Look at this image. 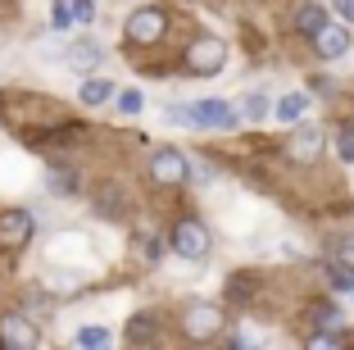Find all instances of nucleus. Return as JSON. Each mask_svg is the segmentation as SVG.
Segmentation results:
<instances>
[{
  "mask_svg": "<svg viewBox=\"0 0 354 350\" xmlns=\"http://www.w3.org/2000/svg\"><path fill=\"white\" fill-rule=\"evenodd\" d=\"M223 64H227V42H218V37H196L187 46V69L196 78H214V73H223Z\"/></svg>",
  "mask_w": 354,
  "mask_h": 350,
  "instance_id": "nucleus-1",
  "label": "nucleus"
},
{
  "mask_svg": "<svg viewBox=\"0 0 354 350\" xmlns=\"http://www.w3.org/2000/svg\"><path fill=\"white\" fill-rule=\"evenodd\" d=\"M236 119L241 114L227 100H196L187 110H177V123H191V128H236Z\"/></svg>",
  "mask_w": 354,
  "mask_h": 350,
  "instance_id": "nucleus-2",
  "label": "nucleus"
},
{
  "mask_svg": "<svg viewBox=\"0 0 354 350\" xmlns=\"http://www.w3.org/2000/svg\"><path fill=\"white\" fill-rule=\"evenodd\" d=\"M0 346L5 350H37L41 346V328L28 319V314H0Z\"/></svg>",
  "mask_w": 354,
  "mask_h": 350,
  "instance_id": "nucleus-3",
  "label": "nucleus"
},
{
  "mask_svg": "<svg viewBox=\"0 0 354 350\" xmlns=\"http://www.w3.org/2000/svg\"><path fill=\"white\" fill-rule=\"evenodd\" d=\"M150 177H155L159 186H177V182H187V177H191L187 155H182V150H173V146L155 150V155H150Z\"/></svg>",
  "mask_w": 354,
  "mask_h": 350,
  "instance_id": "nucleus-4",
  "label": "nucleus"
},
{
  "mask_svg": "<svg viewBox=\"0 0 354 350\" xmlns=\"http://www.w3.org/2000/svg\"><path fill=\"white\" fill-rule=\"evenodd\" d=\"M182 332H187L191 341H214L223 332V309L218 305H191L187 314H182Z\"/></svg>",
  "mask_w": 354,
  "mask_h": 350,
  "instance_id": "nucleus-5",
  "label": "nucleus"
},
{
  "mask_svg": "<svg viewBox=\"0 0 354 350\" xmlns=\"http://www.w3.org/2000/svg\"><path fill=\"white\" fill-rule=\"evenodd\" d=\"M164 32H168V19L155 5H146V10H136L132 19H127V42L132 46H150V42H159Z\"/></svg>",
  "mask_w": 354,
  "mask_h": 350,
  "instance_id": "nucleus-6",
  "label": "nucleus"
},
{
  "mask_svg": "<svg viewBox=\"0 0 354 350\" xmlns=\"http://www.w3.org/2000/svg\"><path fill=\"white\" fill-rule=\"evenodd\" d=\"M173 250L182 259H205L209 255V232L200 227V218H182L173 227Z\"/></svg>",
  "mask_w": 354,
  "mask_h": 350,
  "instance_id": "nucleus-7",
  "label": "nucleus"
},
{
  "mask_svg": "<svg viewBox=\"0 0 354 350\" xmlns=\"http://www.w3.org/2000/svg\"><path fill=\"white\" fill-rule=\"evenodd\" d=\"M32 227H37V223H32L28 209H0V246H14V250L28 246Z\"/></svg>",
  "mask_w": 354,
  "mask_h": 350,
  "instance_id": "nucleus-8",
  "label": "nucleus"
},
{
  "mask_svg": "<svg viewBox=\"0 0 354 350\" xmlns=\"http://www.w3.org/2000/svg\"><path fill=\"white\" fill-rule=\"evenodd\" d=\"M286 155H291L295 164H309V159H318V155H323V132H318L313 123L295 128L291 141H286Z\"/></svg>",
  "mask_w": 354,
  "mask_h": 350,
  "instance_id": "nucleus-9",
  "label": "nucleus"
},
{
  "mask_svg": "<svg viewBox=\"0 0 354 350\" xmlns=\"http://www.w3.org/2000/svg\"><path fill=\"white\" fill-rule=\"evenodd\" d=\"M313 51L323 55V60H341V55L350 51V32H345L341 23H323V28L313 32Z\"/></svg>",
  "mask_w": 354,
  "mask_h": 350,
  "instance_id": "nucleus-10",
  "label": "nucleus"
},
{
  "mask_svg": "<svg viewBox=\"0 0 354 350\" xmlns=\"http://www.w3.org/2000/svg\"><path fill=\"white\" fill-rule=\"evenodd\" d=\"M309 332H341L345 328V319H341V309L336 305H327V300H318V305H309Z\"/></svg>",
  "mask_w": 354,
  "mask_h": 350,
  "instance_id": "nucleus-11",
  "label": "nucleus"
},
{
  "mask_svg": "<svg viewBox=\"0 0 354 350\" xmlns=\"http://www.w3.org/2000/svg\"><path fill=\"white\" fill-rule=\"evenodd\" d=\"M304 110H309V96H304V91H291V96H281V100H277V110H272V114H277L281 123H300Z\"/></svg>",
  "mask_w": 354,
  "mask_h": 350,
  "instance_id": "nucleus-12",
  "label": "nucleus"
},
{
  "mask_svg": "<svg viewBox=\"0 0 354 350\" xmlns=\"http://www.w3.org/2000/svg\"><path fill=\"white\" fill-rule=\"evenodd\" d=\"M64 60H68V69L86 73V69H95V64H100V46H95V42H77L73 51L64 55Z\"/></svg>",
  "mask_w": 354,
  "mask_h": 350,
  "instance_id": "nucleus-13",
  "label": "nucleus"
},
{
  "mask_svg": "<svg viewBox=\"0 0 354 350\" xmlns=\"http://www.w3.org/2000/svg\"><path fill=\"white\" fill-rule=\"evenodd\" d=\"M155 319H150V314H136L132 323H127V341H132V346H150V341H155Z\"/></svg>",
  "mask_w": 354,
  "mask_h": 350,
  "instance_id": "nucleus-14",
  "label": "nucleus"
},
{
  "mask_svg": "<svg viewBox=\"0 0 354 350\" xmlns=\"http://www.w3.org/2000/svg\"><path fill=\"white\" fill-rule=\"evenodd\" d=\"M109 96H114V87L104 82V78H86L82 91H77V100H82V105H104Z\"/></svg>",
  "mask_w": 354,
  "mask_h": 350,
  "instance_id": "nucleus-15",
  "label": "nucleus"
},
{
  "mask_svg": "<svg viewBox=\"0 0 354 350\" xmlns=\"http://www.w3.org/2000/svg\"><path fill=\"white\" fill-rule=\"evenodd\" d=\"M323 23H327L323 5H300V14H295V28H300V32H309V37H313L318 28H323Z\"/></svg>",
  "mask_w": 354,
  "mask_h": 350,
  "instance_id": "nucleus-16",
  "label": "nucleus"
},
{
  "mask_svg": "<svg viewBox=\"0 0 354 350\" xmlns=\"http://www.w3.org/2000/svg\"><path fill=\"white\" fill-rule=\"evenodd\" d=\"M114 100H118V105H114V110H118V114H127V119H136V114L146 110V96L136 91V87H127V91H118V96H114Z\"/></svg>",
  "mask_w": 354,
  "mask_h": 350,
  "instance_id": "nucleus-17",
  "label": "nucleus"
},
{
  "mask_svg": "<svg viewBox=\"0 0 354 350\" xmlns=\"http://www.w3.org/2000/svg\"><path fill=\"white\" fill-rule=\"evenodd\" d=\"M50 191H59V196H77V173H68V168H50Z\"/></svg>",
  "mask_w": 354,
  "mask_h": 350,
  "instance_id": "nucleus-18",
  "label": "nucleus"
},
{
  "mask_svg": "<svg viewBox=\"0 0 354 350\" xmlns=\"http://www.w3.org/2000/svg\"><path fill=\"white\" fill-rule=\"evenodd\" d=\"M77 346H86V350H100V346H109V332H104V328H95V323H91V328H77Z\"/></svg>",
  "mask_w": 354,
  "mask_h": 350,
  "instance_id": "nucleus-19",
  "label": "nucleus"
},
{
  "mask_svg": "<svg viewBox=\"0 0 354 350\" xmlns=\"http://www.w3.org/2000/svg\"><path fill=\"white\" fill-rule=\"evenodd\" d=\"M241 114H245V119H254V123H259V119H268V96L250 91L245 100H241Z\"/></svg>",
  "mask_w": 354,
  "mask_h": 350,
  "instance_id": "nucleus-20",
  "label": "nucleus"
},
{
  "mask_svg": "<svg viewBox=\"0 0 354 350\" xmlns=\"http://www.w3.org/2000/svg\"><path fill=\"white\" fill-rule=\"evenodd\" d=\"M336 155H341L345 164H354V128H350V123L336 128Z\"/></svg>",
  "mask_w": 354,
  "mask_h": 350,
  "instance_id": "nucleus-21",
  "label": "nucleus"
},
{
  "mask_svg": "<svg viewBox=\"0 0 354 350\" xmlns=\"http://www.w3.org/2000/svg\"><path fill=\"white\" fill-rule=\"evenodd\" d=\"M50 23H55V32L73 28V10H68V0H55V5H50Z\"/></svg>",
  "mask_w": 354,
  "mask_h": 350,
  "instance_id": "nucleus-22",
  "label": "nucleus"
},
{
  "mask_svg": "<svg viewBox=\"0 0 354 350\" xmlns=\"http://www.w3.org/2000/svg\"><path fill=\"white\" fill-rule=\"evenodd\" d=\"M68 10H73V23H91L95 19V5H91V0H68Z\"/></svg>",
  "mask_w": 354,
  "mask_h": 350,
  "instance_id": "nucleus-23",
  "label": "nucleus"
},
{
  "mask_svg": "<svg viewBox=\"0 0 354 350\" xmlns=\"http://www.w3.org/2000/svg\"><path fill=\"white\" fill-rule=\"evenodd\" d=\"M341 264H345V268H354V237H350V241H341Z\"/></svg>",
  "mask_w": 354,
  "mask_h": 350,
  "instance_id": "nucleus-24",
  "label": "nucleus"
},
{
  "mask_svg": "<svg viewBox=\"0 0 354 350\" xmlns=\"http://www.w3.org/2000/svg\"><path fill=\"white\" fill-rule=\"evenodd\" d=\"M336 14H341L345 23H354V0H336Z\"/></svg>",
  "mask_w": 354,
  "mask_h": 350,
  "instance_id": "nucleus-25",
  "label": "nucleus"
},
{
  "mask_svg": "<svg viewBox=\"0 0 354 350\" xmlns=\"http://www.w3.org/2000/svg\"><path fill=\"white\" fill-rule=\"evenodd\" d=\"M141 246H146V259H159V241H155V237H146Z\"/></svg>",
  "mask_w": 354,
  "mask_h": 350,
  "instance_id": "nucleus-26",
  "label": "nucleus"
}]
</instances>
